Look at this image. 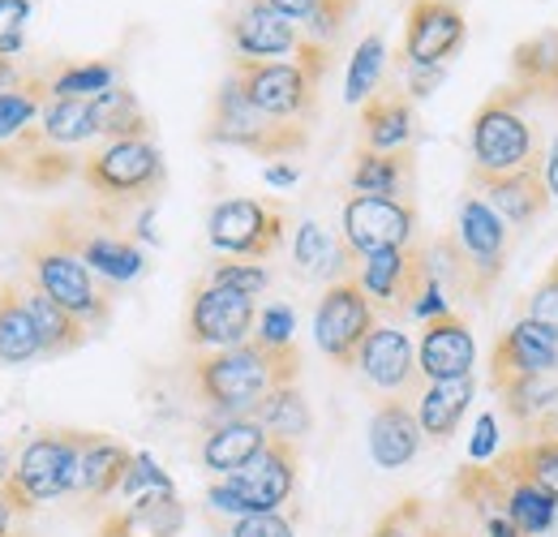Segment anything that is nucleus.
<instances>
[{"label":"nucleus","mask_w":558,"mask_h":537,"mask_svg":"<svg viewBox=\"0 0 558 537\" xmlns=\"http://www.w3.org/2000/svg\"><path fill=\"white\" fill-rule=\"evenodd\" d=\"M301 379V348H263L245 339L236 348H215L194 357V392L219 417H254V408L276 387Z\"/></svg>","instance_id":"f257e3e1"},{"label":"nucleus","mask_w":558,"mask_h":537,"mask_svg":"<svg viewBox=\"0 0 558 537\" xmlns=\"http://www.w3.org/2000/svg\"><path fill=\"white\" fill-rule=\"evenodd\" d=\"M524 104H533L524 91L498 86L473 112V126H469V159H473L469 172L473 177H502V172L537 168L542 138L529 126Z\"/></svg>","instance_id":"f03ea898"},{"label":"nucleus","mask_w":558,"mask_h":537,"mask_svg":"<svg viewBox=\"0 0 558 537\" xmlns=\"http://www.w3.org/2000/svg\"><path fill=\"white\" fill-rule=\"evenodd\" d=\"M90 430H39L13 461L9 477L0 481L9 508L17 516H31L39 503H52L77 490V469L86 452Z\"/></svg>","instance_id":"7ed1b4c3"},{"label":"nucleus","mask_w":558,"mask_h":537,"mask_svg":"<svg viewBox=\"0 0 558 537\" xmlns=\"http://www.w3.org/2000/svg\"><path fill=\"white\" fill-rule=\"evenodd\" d=\"M203 138L215 142V146H241V151H250L258 159H288V155H301L310 146V126L267 117L241 91V82L228 73V82L210 99V117Z\"/></svg>","instance_id":"20e7f679"},{"label":"nucleus","mask_w":558,"mask_h":537,"mask_svg":"<svg viewBox=\"0 0 558 537\" xmlns=\"http://www.w3.org/2000/svg\"><path fill=\"white\" fill-rule=\"evenodd\" d=\"M22 259H26V271H31V284L44 288L52 301H61L73 319H82L90 332L108 323V314H112V293H108V284L86 267L82 254L70 250L61 237H52V232L44 228V237H35V241L22 250Z\"/></svg>","instance_id":"39448f33"},{"label":"nucleus","mask_w":558,"mask_h":537,"mask_svg":"<svg viewBox=\"0 0 558 537\" xmlns=\"http://www.w3.org/2000/svg\"><path fill=\"white\" fill-rule=\"evenodd\" d=\"M77 177L108 211H121L163 190V155L150 138H112L82 159Z\"/></svg>","instance_id":"423d86ee"},{"label":"nucleus","mask_w":558,"mask_h":537,"mask_svg":"<svg viewBox=\"0 0 558 537\" xmlns=\"http://www.w3.org/2000/svg\"><path fill=\"white\" fill-rule=\"evenodd\" d=\"M296 469H301L296 443L271 439L241 473L210 481V512L232 516V521L236 516H254V512H279L292 499V490H296Z\"/></svg>","instance_id":"0eeeda50"},{"label":"nucleus","mask_w":558,"mask_h":537,"mask_svg":"<svg viewBox=\"0 0 558 537\" xmlns=\"http://www.w3.org/2000/svg\"><path fill=\"white\" fill-rule=\"evenodd\" d=\"M283 228H288V211L276 199H223L207 215L210 246L228 259H250V263L276 254Z\"/></svg>","instance_id":"6e6552de"},{"label":"nucleus","mask_w":558,"mask_h":537,"mask_svg":"<svg viewBox=\"0 0 558 537\" xmlns=\"http://www.w3.org/2000/svg\"><path fill=\"white\" fill-rule=\"evenodd\" d=\"M99 219H104V224H90V219H82L77 211H57L44 228H48L52 237H61L70 250H77L82 263L95 271L104 284H130V279H138L142 267H146L138 241L125 237V232H117L108 211H104Z\"/></svg>","instance_id":"1a4fd4ad"},{"label":"nucleus","mask_w":558,"mask_h":537,"mask_svg":"<svg viewBox=\"0 0 558 537\" xmlns=\"http://www.w3.org/2000/svg\"><path fill=\"white\" fill-rule=\"evenodd\" d=\"M232 77L241 82V91L276 121H310L314 104H318V73L301 65V61H232Z\"/></svg>","instance_id":"9d476101"},{"label":"nucleus","mask_w":558,"mask_h":537,"mask_svg":"<svg viewBox=\"0 0 558 537\" xmlns=\"http://www.w3.org/2000/svg\"><path fill=\"white\" fill-rule=\"evenodd\" d=\"M417 237V202L413 199H365L349 194L340 211V241L352 259H369L383 250H404Z\"/></svg>","instance_id":"9b49d317"},{"label":"nucleus","mask_w":558,"mask_h":537,"mask_svg":"<svg viewBox=\"0 0 558 537\" xmlns=\"http://www.w3.org/2000/svg\"><path fill=\"white\" fill-rule=\"evenodd\" d=\"M374 327H378V310L352 275L327 284V293L314 310V339H318L323 357H331L336 366H356V353Z\"/></svg>","instance_id":"f8f14e48"},{"label":"nucleus","mask_w":558,"mask_h":537,"mask_svg":"<svg viewBox=\"0 0 558 537\" xmlns=\"http://www.w3.org/2000/svg\"><path fill=\"white\" fill-rule=\"evenodd\" d=\"M258 327V310L254 297L236 293V288H219V284H198L190 297V314H185V339L203 353L215 348H236L245 339H254Z\"/></svg>","instance_id":"ddd939ff"},{"label":"nucleus","mask_w":558,"mask_h":537,"mask_svg":"<svg viewBox=\"0 0 558 537\" xmlns=\"http://www.w3.org/2000/svg\"><path fill=\"white\" fill-rule=\"evenodd\" d=\"M511 224H502V215L489 206L482 194H464L460 202V215H456V241L469 259L473 271V297L486 301L494 293V284L502 279L507 267V250H511Z\"/></svg>","instance_id":"4468645a"},{"label":"nucleus","mask_w":558,"mask_h":537,"mask_svg":"<svg viewBox=\"0 0 558 537\" xmlns=\"http://www.w3.org/2000/svg\"><path fill=\"white\" fill-rule=\"evenodd\" d=\"M352 279L361 284V293L374 301V310L383 314H413L421 288L429 284L425 267V246H404V250H383L369 259H356Z\"/></svg>","instance_id":"2eb2a0df"},{"label":"nucleus","mask_w":558,"mask_h":537,"mask_svg":"<svg viewBox=\"0 0 558 537\" xmlns=\"http://www.w3.org/2000/svg\"><path fill=\"white\" fill-rule=\"evenodd\" d=\"M558 374V332H550L537 319L511 323L494 339L489 353V387L502 392L520 379H555Z\"/></svg>","instance_id":"dca6fc26"},{"label":"nucleus","mask_w":558,"mask_h":537,"mask_svg":"<svg viewBox=\"0 0 558 537\" xmlns=\"http://www.w3.org/2000/svg\"><path fill=\"white\" fill-rule=\"evenodd\" d=\"M356 370L383 396H417L421 387H425L417 366V344L396 323H378L365 336L361 353H356Z\"/></svg>","instance_id":"f3484780"},{"label":"nucleus","mask_w":558,"mask_h":537,"mask_svg":"<svg viewBox=\"0 0 558 537\" xmlns=\"http://www.w3.org/2000/svg\"><path fill=\"white\" fill-rule=\"evenodd\" d=\"M469 39L464 9L456 0H413L404 22V65H447Z\"/></svg>","instance_id":"a211bd4d"},{"label":"nucleus","mask_w":558,"mask_h":537,"mask_svg":"<svg viewBox=\"0 0 558 537\" xmlns=\"http://www.w3.org/2000/svg\"><path fill=\"white\" fill-rule=\"evenodd\" d=\"M228 39L245 61H276V57H296L305 31L263 0H241V9L228 22Z\"/></svg>","instance_id":"6ab92c4d"},{"label":"nucleus","mask_w":558,"mask_h":537,"mask_svg":"<svg viewBox=\"0 0 558 537\" xmlns=\"http://www.w3.org/2000/svg\"><path fill=\"white\" fill-rule=\"evenodd\" d=\"M417 366L425 383H442V379H464L473 374L477 366V339L473 327L451 310V314H438L421 327L417 339Z\"/></svg>","instance_id":"aec40b11"},{"label":"nucleus","mask_w":558,"mask_h":537,"mask_svg":"<svg viewBox=\"0 0 558 537\" xmlns=\"http://www.w3.org/2000/svg\"><path fill=\"white\" fill-rule=\"evenodd\" d=\"M0 172L13 177L26 190H52V186L70 181L73 172H82V164L65 146H57V142L39 134V126H31L26 134H17L13 142L0 146Z\"/></svg>","instance_id":"412c9836"},{"label":"nucleus","mask_w":558,"mask_h":537,"mask_svg":"<svg viewBox=\"0 0 558 537\" xmlns=\"http://www.w3.org/2000/svg\"><path fill=\"white\" fill-rule=\"evenodd\" d=\"M425 443L417 421V408L404 396H383L369 417V456L378 469H404L413 465Z\"/></svg>","instance_id":"4be33fe9"},{"label":"nucleus","mask_w":558,"mask_h":537,"mask_svg":"<svg viewBox=\"0 0 558 537\" xmlns=\"http://www.w3.org/2000/svg\"><path fill=\"white\" fill-rule=\"evenodd\" d=\"M473 190L502 215V224L511 228H524L533 224L537 215H546L550 206V190H546V177H542V164L537 168H520V172H502V177H473Z\"/></svg>","instance_id":"5701e85b"},{"label":"nucleus","mask_w":558,"mask_h":537,"mask_svg":"<svg viewBox=\"0 0 558 537\" xmlns=\"http://www.w3.org/2000/svg\"><path fill=\"white\" fill-rule=\"evenodd\" d=\"M417 112L400 86H383L361 104V146L365 151H413Z\"/></svg>","instance_id":"b1692460"},{"label":"nucleus","mask_w":558,"mask_h":537,"mask_svg":"<svg viewBox=\"0 0 558 537\" xmlns=\"http://www.w3.org/2000/svg\"><path fill=\"white\" fill-rule=\"evenodd\" d=\"M507 512V477L498 473V465H464L451 481V521H460L464 529L482 534L489 516Z\"/></svg>","instance_id":"393cba45"},{"label":"nucleus","mask_w":558,"mask_h":537,"mask_svg":"<svg viewBox=\"0 0 558 537\" xmlns=\"http://www.w3.org/2000/svg\"><path fill=\"white\" fill-rule=\"evenodd\" d=\"M267 443H271V434L258 417H219L203 439V469H210L215 477H232V473L245 469Z\"/></svg>","instance_id":"a878e982"},{"label":"nucleus","mask_w":558,"mask_h":537,"mask_svg":"<svg viewBox=\"0 0 558 537\" xmlns=\"http://www.w3.org/2000/svg\"><path fill=\"white\" fill-rule=\"evenodd\" d=\"M502 413L520 430V443L529 439H555L558 434V379H520L498 392Z\"/></svg>","instance_id":"bb28decb"},{"label":"nucleus","mask_w":558,"mask_h":537,"mask_svg":"<svg viewBox=\"0 0 558 537\" xmlns=\"http://www.w3.org/2000/svg\"><path fill=\"white\" fill-rule=\"evenodd\" d=\"M413 151H356L349 168L352 194L365 199H413Z\"/></svg>","instance_id":"cd10ccee"},{"label":"nucleus","mask_w":558,"mask_h":537,"mask_svg":"<svg viewBox=\"0 0 558 537\" xmlns=\"http://www.w3.org/2000/svg\"><path fill=\"white\" fill-rule=\"evenodd\" d=\"M473 392H477V383H473V374H464V379H442V383H425L417 392V421H421V434L429 439V443H447L456 430H460V421H464V413H469V404H473Z\"/></svg>","instance_id":"c85d7f7f"},{"label":"nucleus","mask_w":558,"mask_h":537,"mask_svg":"<svg viewBox=\"0 0 558 537\" xmlns=\"http://www.w3.org/2000/svg\"><path fill=\"white\" fill-rule=\"evenodd\" d=\"M130 465H134V452L125 443H117L108 434H90L86 452H82V469H77V494H86L90 503L121 494Z\"/></svg>","instance_id":"c756f323"},{"label":"nucleus","mask_w":558,"mask_h":537,"mask_svg":"<svg viewBox=\"0 0 558 537\" xmlns=\"http://www.w3.org/2000/svg\"><path fill=\"white\" fill-rule=\"evenodd\" d=\"M511 86L529 99H558V31H537L511 52Z\"/></svg>","instance_id":"7c9ffc66"},{"label":"nucleus","mask_w":558,"mask_h":537,"mask_svg":"<svg viewBox=\"0 0 558 537\" xmlns=\"http://www.w3.org/2000/svg\"><path fill=\"white\" fill-rule=\"evenodd\" d=\"M44 357V344L35 332V319L26 310V293L17 279L0 284V361L4 366H26Z\"/></svg>","instance_id":"2f4dec72"},{"label":"nucleus","mask_w":558,"mask_h":537,"mask_svg":"<svg viewBox=\"0 0 558 537\" xmlns=\"http://www.w3.org/2000/svg\"><path fill=\"white\" fill-rule=\"evenodd\" d=\"M292 263L301 275H310V279H349L352 271L349 263H356L349 254V246L344 241H336L323 224H314V219H305L301 228H296V241H292Z\"/></svg>","instance_id":"473e14b6"},{"label":"nucleus","mask_w":558,"mask_h":537,"mask_svg":"<svg viewBox=\"0 0 558 537\" xmlns=\"http://www.w3.org/2000/svg\"><path fill=\"white\" fill-rule=\"evenodd\" d=\"M22 293H26V310H31V319H35L39 344H44V357H65V353L86 344V332H90V327H86L82 319H73L61 301H52V297H48L44 288H35V284H26Z\"/></svg>","instance_id":"72a5a7b5"},{"label":"nucleus","mask_w":558,"mask_h":537,"mask_svg":"<svg viewBox=\"0 0 558 537\" xmlns=\"http://www.w3.org/2000/svg\"><path fill=\"white\" fill-rule=\"evenodd\" d=\"M498 473L502 477L533 481L537 490H546V494L558 499V434L555 439H529V443L507 448L498 456Z\"/></svg>","instance_id":"f704fd0d"},{"label":"nucleus","mask_w":558,"mask_h":537,"mask_svg":"<svg viewBox=\"0 0 558 537\" xmlns=\"http://www.w3.org/2000/svg\"><path fill=\"white\" fill-rule=\"evenodd\" d=\"M507 521L524 537H546L558 525V499L537 490L533 481L507 477Z\"/></svg>","instance_id":"c9c22d12"},{"label":"nucleus","mask_w":558,"mask_h":537,"mask_svg":"<svg viewBox=\"0 0 558 537\" xmlns=\"http://www.w3.org/2000/svg\"><path fill=\"white\" fill-rule=\"evenodd\" d=\"M35 126L57 146H82V142L99 138V121H95L90 99H48Z\"/></svg>","instance_id":"e433bc0d"},{"label":"nucleus","mask_w":558,"mask_h":537,"mask_svg":"<svg viewBox=\"0 0 558 537\" xmlns=\"http://www.w3.org/2000/svg\"><path fill=\"white\" fill-rule=\"evenodd\" d=\"M90 108H95V121H99V138H108V142L112 138H150V121L142 112L138 95L121 82L112 91L95 95Z\"/></svg>","instance_id":"4c0bfd02"},{"label":"nucleus","mask_w":558,"mask_h":537,"mask_svg":"<svg viewBox=\"0 0 558 537\" xmlns=\"http://www.w3.org/2000/svg\"><path fill=\"white\" fill-rule=\"evenodd\" d=\"M48 99H52V82L48 77H22L13 91H4L0 95V146L13 142L17 134H26L39 121Z\"/></svg>","instance_id":"58836bf2"},{"label":"nucleus","mask_w":558,"mask_h":537,"mask_svg":"<svg viewBox=\"0 0 558 537\" xmlns=\"http://www.w3.org/2000/svg\"><path fill=\"white\" fill-rule=\"evenodd\" d=\"M254 417L267 426L271 439H288V443H296V439L310 434V426H314L310 404H305V396H301V383H283V387H276L267 401L254 408Z\"/></svg>","instance_id":"ea45409f"},{"label":"nucleus","mask_w":558,"mask_h":537,"mask_svg":"<svg viewBox=\"0 0 558 537\" xmlns=\"http://www.w3.org/2000/svg\"><path fill=\"white\" fill-rule=\"evenodd\" d=\"M383 65H387V44H383V35L374 31V35H365V39L356 44V52H352L349 77H344V99H349V104H365V99L378 91V82H383Z\"/></svg>","instance_id":"a19ab883"},{"label":"nucleus","mask_w":558,"mask_h":537,"mask_svg":"<svg viewBox=\"0 0 558 537\" xmlns=\"http://www.w3.org/2000/svg\"><path fill=\"white\" fill-rule=\"evenodd\" d=\"M48 82H52V99H95V95L117 86V65H108V61L65 65L57 69Z\"/></svg>","instance_id":"79ce46f5"},{"label":"nucleus","mask_w":558,"mask_h":537,"mask_svg":"<svg viewBox=\"0 0 558 537\" xmlns=\"http://www.w3.org/2000/svg\"><path fill=\"white\" fill-rule=\"evenodd\" d=\"M125 512H130V521L138 525L142 534H150V537H177V529L185 525V508H181L177 490H163V494L134 499Z\"/></svg>","instance_id":"37998d69"},{"label":"nucleus","mask_w":558,"mask_h":537,"mask_svg":"<svg viewBox=\"0 0 558 537\" xmlns=\"http://www.w3.org/2000/svg\"><path fill=\"white\" fill-rule=\"evenodd\" d=\"M163 490H177L172 477L159 469L146 452H134V465L125 473V486H121V499L134 503V499H146V494H163Z\"/></svg>","instance_id":"c03bdc74"},{"label":"nucleus","mask_w":558,"mask_h":537,"mask_svg":"<svg viewBox=\"0 0 558 537\" xmlns=\"http://www.w3.org/2000/svg\"><path fill=\"white\" fill-rule=\"evenodd\" d=\"M207 284H219V288H236V293H245V297H258L267 284H271V275L263 263H250V259H241V263H215L207 275Z\"/></svg>","instance_id":"a18cd8bd"},{"label":"nucleus","mask_w":558,"mask_h":537,"mask_svg":"<svg viewBox=\"0 0 558 537\" xmlns=\"http://www.w3.org/2000/svg\"><path fill=\"white\" fill-rule=\"evenodd\" d=\"M425 525H429V512L421 499H400L369 537H425Z\"/></svg>","instance_id":"49530a36"},{"label":"nucleus","mask_w":558,"mask_h":537,"mask_svg":"<svg viewBox=\"0 0 558 537\" xmlns=\"http://www.w3.org/2000/svg\"><path fill=\"white\" fill-rule=\"evenodd\" d=\"M31 0H0V61H13L26 44Z\"/></svg>","instance_id":"de8ad7c7"},{"label":"nucleus","mask_w":558,"mask_h":537,"mask_svg":"<svg viewBox=\"0 0 558 537\" xmlns=\"http://www.w3.org/2000/svg\"><path fill=\"white\" fill-rule=\"evenodd\" d=\"M352 9H356V0H323V4H318V13L305 22V35L331 48V44L340 39V31L349 26Z\"/></svg>","instance_id":"09e8293b"},{"label":"nucleus","mask_w":558,"mask_h":537,"mask_svg":"<svg viewBox=\"0 0 558 537\" xmlns=\"http://www.w3.org/2000/svg\"><path fill=\"white\" fill-rule=\"evenodd\" d=\"M296 314L283 306V301H276V306H267L263 314H258V327H254V339L263 344V348H292L296 344Z\"/></svg>","instance_id":"8fccbe9b"},{"label":"nucleus","mask_w":558,"mask_h":537,"mask_svg":"<svg viewBox=\"0 0 558 537\" xmlns=\"http://www.w3.org/2000/svg\"><path fill=\"white\" fill-rule=\"evenodd\" d=\"M524 319H537V323H546L550 332H558V259L550 263V271L542 275V284L529 293Z\"/></svg>","instance_id":"3c124183"},{"label":"nucleus","mask_w":558,"mask_h":537,"mask_svg":"<svg viewBox=\"0 0 558 537\" xmlns=\"http://www.w3.org/2000/svg\"><path fill=\"white\" fill-rule=\"evenodd\" d=\"M228 537H296V529L279 512H254V516H236Z\"/></svg>","instance_id":"603ef678"},{"label":"nucleus","mask_w":558,"mask_h":537,"mask_svg":"<svg viewBox=\"0 0 558 537\" xmlns=\"http://www.w3.org/2000/svg\"><path fill=\"white\" fill-rule=\"evenodd\" d=\"M494 452H498V417L482 413L477 426H473V439H469V461L473 465H486Z\"/></svg>","instance_id":"864d4df0"},{"label":"nucleus","mask_w":558,"mask_h":537,"mask_svg":"<svg viewBox=\"0 0 558 537\" xmlns=\"http://www.w3.org/2000/svg\"><path fill=\"white\" fill-rule=\"evenodd\" d=\"M442 65H409V82H404V95L409 99H425V95H434L438 86H442Z\"/></svg>","instance_id":"5fc2aeb1"},{"label":"nucleus","mask_w":558,"mask_h":537,"mask_svg":"<svg viewBox=\"0 0 558 537\" xmlns=\"http://www.w3.org/2000/svg\"><path fill=\"white\" fill-rule=\"evenodd\" d=\"M95 537H150V534H142L138 525L130 521V512H112V516H104V525L95 529Z\"/></svg>","instance_id":"6e6d98bb"},{"label":"nucleus","mask_w":558,"mask_h":537,"mask_svg":"<svg viewBox=\"0 0 558 537\" xmlns=\"http://www.w3.org/2000/svg\"><path fill=\"white\" fill-rule=\"evenodd\" d=\"M263 4L279 9V13H283V17H292V22H310V17L318 13V4H323V0H263Z\"/></svg>","instance_id":"4d7b16f0"},{"label":"nucleus","mask_w":558,"mask_h":537,"mask_svg":"<svg viewBox=\"0 0 558 537\" xmlns=\"http://www.w3.org/2000/svg\"><path fill=\"white\" fill-rule=\"evenodd\" d=\"M425 537H477L473 529H464L460 521H451V516H438V521H429L425 525Z\"/></svg>","instance_id":"13d9d810"},{"label":"nucleus","mask_w":558,"mask_h":537,"mask_svg":"<svg viewBox=\"0 0 558 537\" xmlns=\"http://www.w3.org/2000/svg\"><path fill=\"white\" fill-rule=\"evenodd\" d=\"M296 177H301V172H296L292 164H271V168H267V186H276V190L296 186Z\"/></svg>","instance_id":"bf43d9fd"},{"label":"nucleus","mask_w":558,"mask_h":537,"mask_svg":"<svg viewBox=\"0 0 558 537\" xmlns=\"http://www.w3.org/2000/svg\"><path fill=\"white\" fill-rule=\"evenodd\" d=\"M477 537H524V534H520V529L507 521V512H502V516H489Z\"/></svg>","instance_id":"052dcab7"},{"label":"nucleus","mask_w":558,"mask_h":537,"mask_svg":"<svg viewBox=\"0 0 558 537\" xmlns=\"http://www.w3.org/2000/svg\"><path fill=\"white\" fill-rule=\"evenodd\" d=\"M0 537H26L17 529V512L9 508V499H4V490H0Z\"/></svg>","instance_id":"680f3d73"},{"label":"nucleus","mask_w":558,"mask_h":537,"mask_svg":"<svg viewBox=\"0 0 558 537\" xmlns=\"http://www.w3.org/2000/svg\"><path fill=\"white\" fill-rule=\"evenodd\" d=\"M542 177H546V190H550V199H558V138L550 142V159H546Z\"/></svg>","instance_id":"e2e57ef3"},{"label":"nucleus","mask_w":558,"mask_h":537,"mask_svg":"<svg viewBox=\"0 0 558 537\" xmlns=\"http://www.w3.org/2000/svg\"><path fill=\"white\" fill-rule=\"evenodd\" d=\"M17 82H22L17 65H13V61H0V95H4V91H13Z\"/></svg>","instance_id":"0e129e2a"},{"label":"nucleus","mask_w":558,"mask_h":537,"mask_svg":"<svg viewBox=\"0 0 558 537\" xmlns=\"http://www.w3.org/2000/svg\"><path fill=\"white\" fill-rule=\"evenodd\" d=\"M9 469H13V465H9V456H4V448H0V481L9 477Z\"/></svg>","instance_id":"69168bd1"}]
</instances>
